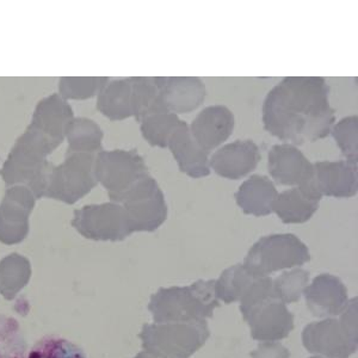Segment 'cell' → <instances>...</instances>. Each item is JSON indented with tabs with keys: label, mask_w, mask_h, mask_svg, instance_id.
Listing matches in <instances>:
<instances>
[{
	"label": "cell",
	"mask_w": 358,
	"mask_h": 358,
	"mask_svg": "<svg viewBox=\"0 0 358 358\" xmlns=\"http://www.w3.org/2000/svg\"><path fill=\"white\" fill-rule=\"evenodd\" d=\"M313 167V185L322 197L349 199L357 194V164L348 160H325L317 162Z\"/></svg>",
	"instance_id": "e0dca14e"
},
{
	"label": "cell",
	"mask_w": 358,
	"mask_h": 358,
	"mask_svg": "<svg viewBox=\"0 0 358 358\" xmlns=\"http://www.w3.org/2000/svg\"><path fill=\"white\" fill-rule=\"evenodd\" d=\"M268 169L277 184L300 187L308 195L322 200L313 185V164L297 146L290 143L273 145L268 151Z\"/></svg>",
	"instance_id": "7c38bea8"
},
{
	"label": "cell",
	"mask_w": 358,
	"mask_h": 358,
	"mask_svg": "<svg viewBox=\"0 0 358 358\" xmlns=\"http://www.w3.org/2000/svg\"><path fill=\"white\" fill-rule=\"evenodd\" d=\"M109 80L108 77H62L57 89L65 101H85L98 96Z\"/></svg>",
	"instance_id": "f1b7e54d"
},
{
	"label": "cell",
	"mask_w": 358,
	"mask_h": 358,
	"mask_svg": "<svg viewBox=\"0 0 358 358\" xmlns=\"http://www.w3.org/2000/svg\"><path fill=\"white\" fill-rule=\"evenodd\" d=\"M252 358H290V352L287 348L276 342H266L251 352Z\"/></svg>",
	"instance_id": "836d02e7"
},
{
	"label": "cell",
	"mask_w": 358,
	"mask_h": 358,
	"mask_svg": "<svg viewBox=\"0 0 358 358\" xmlns=\"http://www.w3.org/2000/svg\"><path fill=\"white\" fill-rule=\"evenodd\" d=\"M167 147L175 157L179 170L185 175L192 178H203L210 173L209 155L192 138L187 122L172 134Z\"/></svg>",
	"instance_id": "d6986e66"
},
{
	"label": "cell",
	"mask_w": 358,
	"mask_h": 358,
	"mask_svg": "<svg viewBox=\"0 0 358 358\" xmlns=\"http://www.w3.org/2000/svg\"><path fill=\"white\" fill-rule=\"evenodd\" d=\"M94 157L96 155L86 153L66 155L62 164L50 169L43 197L66 204L77 203L82 200L97 187Z\"/></svg>",
	"instance_id": "9c48e42d"
},
{
	"label": "cell",
	"mask_w": 358,
	"mask_h": 358,
	"mask_svg": "<svg viewBox=\"0 0 358 358\" xmlns=\"http://www.w3.org/2000/svg\"><path fill=\"white\" fill-rule=\"evenodd\" d=\"M303 294L308 310L317 317L341 315L349 303L345 285L330 273L315 277Z\"/></svg>",
	"instance_id": "ac0fdd59"
},
{
	"label": "cell",
	"mask_w": 358,
	"mask_h": 358,
	"mask_svg": "<svg viewBox=\"0 0 358 358\" xmlns=\"http://www.w3.org/2000/svg\"><path fill=\"white\" fill-rule=\"evenodd\" d=\"M338 147L348 162L357 164L358 160V117L348 116L331 128Z\"/></svg>",
	"instance_id": "d6a6232c"
},
{
	"label": "cell",
	"mask_w": 358,
	"mask_h": 358,
	"mask_svg": "<svg viewBox=\"0 0 358 358\" xmlns=\"http://www.w3.org/2000/svg\"><path fill=\"white\" fill-rule=\"evenodd\" d=\"M310 282V273L302 268H295L283 273L273 281V292L285 305L300 300L303 290Z\"/></svg>",
	"instance_id": "1f68e13d"
},
{
	"label": "cell",
	"mask_w": 358,
	"mask_h": 358,
	"mask_svg": "<svg viewBox=\"0 0 358 358\" xmlns=\"http://www.w3.org/2000/svg\"><path fill=\"white\" fill-rule=\"evenodd\" d=\"M310 358H322V357H319V356H317V357H310Z\"/></svg>",
	"instance_id": "d590c367"
},
{
	"label": "cell",
	"mask_w": 358,
	"mask_h": 358,
	"mask_svg": "<svg viewBox=\"0 0 358 358\" xmlns=\"http://www.w3.org/2000/svg\"><path fill=\"white\" fill-rule=\"evenodd\" d=\"M133 89V117L140 122L143 117L158 113H169L160 98L155 78H131Z\"/></svg>",
	"instance_id": "d4e9b609"
},
{
	"label": "cell",
	"mask_w": 358,
	"mask_h": 358,
	"mask_svg": "<svg viewBox=\"0 0 358 358\" xmlns=\"http://www.w3.org/2000/svg\"><path fill=\"white\" fill-rule=\"evenodd\" d=\"M259 146L253 140H236L220 147L209 158V167L222 178H244L261 162Z\"/></svg>",
	"instance_id": "5bb4252c"
},
{
	"label": "cell",
	"mask_w": 358,
	"mask_h": 358,
	"mask_svg": "<svg viewBox=\"0 0 358 358\" xmlns=\"http://www.w3.org/2000/svg\"><path fill=\"white\" fill-rule=\"evenodd\" d=\"M118 203L126 212L131 233L155 232L166 221V200L151 175L135 184Z\"/></svg>",
	"instance_id": "30bf717a"
},
{
	"label": "cell",
	"mask_w": 358,
	"mask_h": 358,
	"mask_svg": "<svg viewBox=\"0 0 358 358\" xmlns=\"http://www.w3.org/2000/svg\"><path fill=\"white\" fill-rule=\"evenodd\" d=\"M241 301V314L255 341L277 342L294 330L293 313L276 296L273 278H256Z\"/></svg>",
	"instance_id": "3957f363"
},
{
	"label": "cell",
	"mask_w": 358,
	"mask_h": 358,
	"mask_svg": "<svg viewBox=\"0 0 358 358\" xmlns=\"http://www.w3.org/2000/svg\"><path fill=\"white\" fill-rule=\"evenodd\" d=\"M310 261V250L290 233L262 236L245 257L244 266L256 278L285 268L301 266Z\"/></svg>",
	"instance_id": "52a82bcc"
},
{
	"label": "cell",
	"mask_w": 358,
	"mask_h": 358,
	"mask_svg": "<svg viewBox=\"0 0 358 358\" xmlns=\"http://www.w3.org/2000/svg\"><path fill=\"white\" fill-rule=\"evenodd\" d=\"M73 118V109L69 103L60 94H53L37 103L30 123L64 143L66 127Z\"/></svg>",
	"instance_id": "44dd1931"
},
{
	"label": "cell",
	"mask_w": 358,
	"mask_h": 358,
	"mask_svg": "<svg viewBox=\"0 0 358 358\" xmlns=\"http://www.w3.org/2000/svg\"><path fill=\"white\" fill-rule=\"evenodd\" d=\"M320 201L300 187H290L277 195L273 212L285 224H305L317 213Z\"/></svg>",
	"instance_id": "7402d4cb"
},
{
	"label": "cell",
	"mask_w": 358,
	"mask_h": 358,
	"mask_svg": "<svg viewBox=\"0 0 358 358\" xmlns=\"http://www.w3.org/2000/svg\"><path fill=\"white\" fill-rule=\"evenodd\" d=\"M329 94L330 86L322 77L282 79L263 103L265 131L294 146L326 138L336 121Z\"/></svg>",
	"instance_id": "6da1fadb"
},
{
	"label": "cell",
	"mask_w": 358,
	"mask_h": 358,
	"mask_svg": "<svg viewBox=\"0 0 358 358\" xmlns=\"http://www.w3.org/2000/svg\"><path fill=\"white\" fill-rule=\"evenodd\" d=\"M140 131L151 146L166 148L169 140L184 121L172 113H158L143 117L140 121Z\"/></svg>",
	"instance_id": "83f0119b"
},
{
	"label": "cell",
	"mask_w": 358,
	"mask_h": 358,
	"mask_svg": "<svg viewBox=\"0 0 358 358\" xmlns=\"http://www.w3.org/2000/svg\"><path fill=\"white\" fill-rule=\"evenodd\" d=\"M27 358H86V355L66 338L47 336L31 348Z\"/></svg>",
	"instance_id": "4dcf8cb0"
},
{
	"label": "cell",
	"mask_w": 358,
	"mask_h": 358,
	"mask_svg": "<svg viewBox=\"0 0 358 358\" xmlns=\"http://www.w3.org/2000/svg\"><path fill=\"white\" fill-rule=\"evenodd\" d=\"M220 307L215 281H197L187 287L159 289L152 295L148 310L155 324L202 322Z\"/></svg>",
	"instance_id": "277c9868"
},
{
	"label": "cell",
	"mask_w": 358,
	"mask_h": 358,
	"mask_svg": "<svg viewBox=\"0 0 358 358\" xmlns=\"http://www.w3.org/2000/svg\"><path fill=\"white\" fill-rule=\"evenodd\" d=\"M62 143L30 123L17 138L0 170L6 187L25 185L36 199H42L52 169L48 157Z\"/></svg>",
	"instance_id": "7a4b0ae2"
},
{
	"label": "cell",
	"mask_w": 358,
	"mask_h": 358,
	"mask_svg": "<svg viewBox=\"0 0 358 358\" xmlns=\"http://www.w3.org/2000/svg\"><path fill=\"white\" fill-rule=\"evenodd\" d=\"M357 297H355L339 319L329 317L306 326L302 343L310 354L349 358L357 351Z\"/></svg>",
	"instance_id": "5b68a950"
},
{
	"label": "cell",
	"mask_w": 358,
	"mask_h": 358,
	"mask_svg": "<svg viewBox=\"0 0 358 358\" xmlns=\"http://www.w3.org/2000/svg\"><path fill=\"white\" fill-rule=\"evenodd\" d=\"M27 342L16 319L0 315V358H25Z\"/></svg>",
	"instance_id": "f546056e"
},
{
	"label": "cell",
	"mask_w": 358,
	"mask_h": 358,
	"mask_svg": "<svg viewBox=\"0 0 358 358\" xmlns=\"http://www.w3.org/2000/svg\"><path fill=\"white\" fill-rule=\"evenodd\" d=\"M277 195L275 183L268 176L253 175L239 187L236 201L246 215L268 216L273 213Z\"/></svg>",
	"instance_id": "ffe728a7"
},
{
	"label": "cell",
	"mask_w": 358,
	"mask_h": 358,
	"mask_svg": "<svg viewBox=\"0 0 358 358\" xmlns=\"http://www.w3.org/2000/svg\"><path fill=\"white\" fill-rule=\"evenodd\" d=\"M236 118L232 110L224 106L204 108L189 127L196 143L208 155L220 147L233 134Z\"/></svg>",
	"instance_id": "9a60e30c"
},
{
	"label": "cell",
	"mask_w": 358,
	"mask_h": 358,
	"mask_svg": "<svg viewBox=\"0 0 358 358\" xmlns=\"http://www.w3.org/2000/svg\"><path fill=\"white\" fill-rule=\"evenodd\" d=\"M31 276L30 262L25 257L13 253L0 262V292L11 300L17 292L27 285Z\"/></svg>",
	"instance_id": "484cf974"
},
{
	"label": "cell",
	"mask_w": 358,
	"mask_h": 358,
	"mask_svg": "<svg viewBox=\"0 0 358 358\" xmlns=\"http://www.w3.org/2000/svg\"><path fill=\"white\" fill-rule=\"evenodd\" d=\"M36 196L25 185L6 187L0 202V243L20 244L28 236Z\"/></svg>",
	"instance_id": "4fadbf2b"
},
{
	"label": "cell",
	"mask_w": 358,
	"mask_h": 358,
	"mask_svg": "<svg viewBox=\"0 0 358 358\" xmlns=\"http://www.w3.org/2000/svg\"><path fill=\"white\" fill-rule=\"evenodd\" d=\"M97 109L111 121L133 117L131 78L109 80L97 96Z\"/></svg>",
	"instance_id": "603a6c76"
},
{
	"label": "cell",
	"mask_w": 358,
	"mask_h": 358,
	"mask_svg": "<svg viewBox=\"0 0 358 358\" xmlns=\"http://www.w3.org/2000/svg\"><path fill=\"white\" fill-rule=\"evenodd\" d=\"M134 358H160L158 356H155V355L150 354V352H147V351L143 350V352H140V354L136 355Z\"/></svg>",
	"instance_id": "e575fe53"
},
{
	"label": "cell",
	"mask_w": 358,
	"mask_h": 358,
	"mask_svg": "<svg viewBox=\"0 0 358 358\" xmlns=\"http://www.w3.org/2000/svg\"><path fill=\"white\" fill-rule=\"evenodd\" d=\"M256 277L243 264L226 268L220 278L215 281V295L224 303L241 301Z\"/></svg>",
	"instance_id": "4316f807"
},
{
	"label": "cell",
	"mask_w": 358,
	"mask_h": 358,
	"mask_svg": "<svg viewBox=\"0 0 358 358\" xmlns=\"http://www.w3.org/2000/svg\"><path fill=\"white\" fill-rule=\"evenodd\" d=\"M151 175L143 155L136 150L99 152L94 157V177L109 199L118 203L135 184Z\"/></svg>",
	"instance_id": "ba28073f"
},
{
	"label": "cell",
	"mask_w": 358,
	"mask_h": 358,
	"mask_svg": "<svg viewBox=\"0 0 358 358\" xmlns=\"http://www.w3.org/2000/svg\"><path fill=\"white\" fill-rule=\"evenodd\" d=\"M72 226L84 238L94 241H122L131 234L124 209L113 201L74 210Z\"/></svg>",
	"instance_id": "8fae6325"
},
{
	"label": "cell",
	"mask_w": 358,
	"mask_h": 358,
	"mask_svg": "<svg viewBox=\"0 0 358 358\" xmlns=\"http://www.w3.org/2000/svg\"><path fill=\"white\" fill-rule=\"evenodd\" d=\"M102 128L91 118L74 117L66 127L65 138L69 148L66 155L86 153L97 155L103 151Z\"/></svg>",
	"instance_id": "cb8c5ba5"
},
{
	"label": "cell",
	"mask_w": 358,
	"mask_h": 358,
	"mask_svg": "<svg viewBox=\"0 0 358 358\" xmlns=\"http://www.w3.org/2000/svg\"><path fill=\"white\" fill-rule=\"evenodd\" d=\"M210 336L206 320L145 324L138 337L143 350L160 358H189Z\"/></svg>",
	"instance_id": "8992f818"
},
{
	"label": "cell",
	"mask_w": 358,
	"mask_h": 358,
	"mask_svg": "<svg viewBox=\"0 0 358 358\" xmlns=\"http://www.w3.org/2000/svg\"><path fill=\"white\" fill-rule=\"evenodd\" d=\"M164 106L172 114H187L203 104L207 89L197 77H155Z\"/></svg>",
	"instance_id": "2e32d148"
}]
</instances>
